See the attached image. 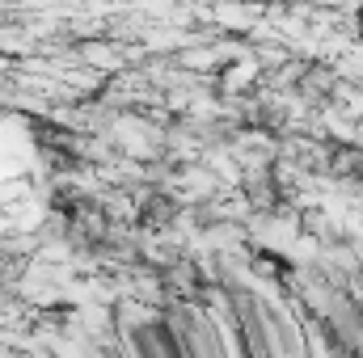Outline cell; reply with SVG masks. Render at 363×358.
<instances>
[{
  "label": "cell",
  "instance_id": "1",
  "mask_svg": "<svg viewBox=\"0 0 363 358\" xmlns=\"http://www.w3.org/2000/svg\"><path fill=\"white\" fill-rule=\"evenodd\" d=\"M237 329H241L245 358H308L300 329L287 321V312H274L267 299H241Z\"/></svg>",
  "mask_w": 363,
  "mask_h": 358
}]
</instances>
